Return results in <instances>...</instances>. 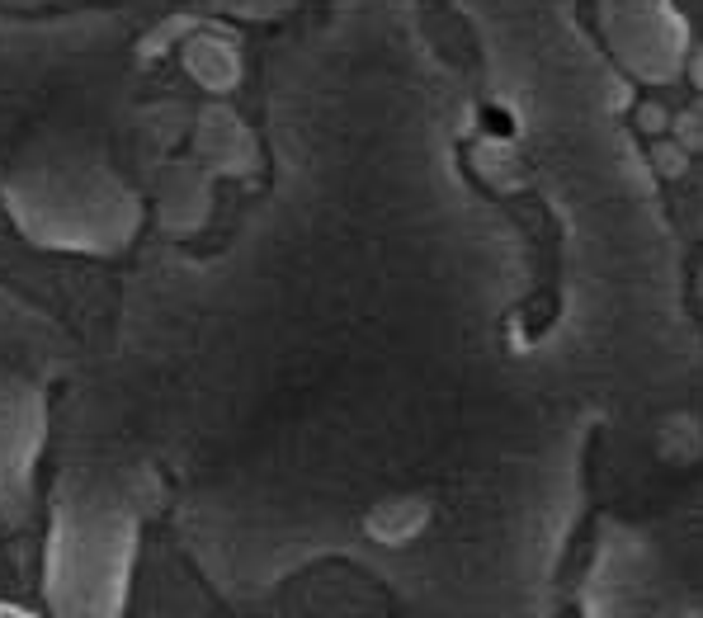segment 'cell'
Returning <instances> with one entry per match:
<instances>
[{
	"mask_svg": "<svg viewBox=\"0 0 703 618\" xmlns=\"http://www.w3.org/2000/svg\"><path fill=\"white\" fill-rule=\"evenodd\" d=\"M166 618H185V614H166Z\"/></svg>",
	"mask_w": 703,
	"mask_h": 618,
	"instance_id": "1",
	"label": "cell"
}]
</instances>
